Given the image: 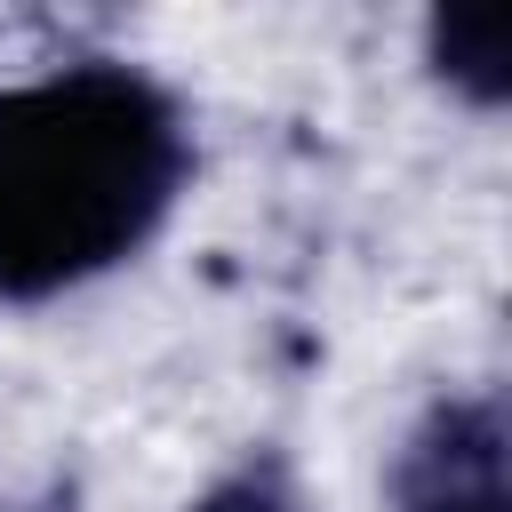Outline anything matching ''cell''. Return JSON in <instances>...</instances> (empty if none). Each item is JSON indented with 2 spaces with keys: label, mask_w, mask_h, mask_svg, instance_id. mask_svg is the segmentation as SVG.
<instances>
[{
  "label": "cell",
  "mask_w": 512,
  "mask_h": 512,
  "mask_svg": "<svg viewBox=\"0 0 512 512\" xmlns=\"http://www.w3.org/2000/svg\"><path fill=\"white\" fill-rule=\"evenodd\" d=\"M184 176V112L128 64H64L0 88V304H40L136 256Z\"/></svg>",
  "instance_id": "6da1fadb"
},
{
  "label": "cell",
  "mask_w": 512,
  "mask_h": 512,
  "mask_svg": "<svg viewBox=\"0 0 512 512\" xmlns=\"http://www.w3.org/2000/svg\"><path fill=\"white\" fill-rule=\"evenodd\" d=\"M192 512H312V496L288 480V464L264 456V464H240L232 480H216Z\"/></svg>",
  "instance_id": "277c9868"
},
{
  "label": "cell",
  "mask_w": 512,
  "mask_h": 512,
  "mask_svg": "<svg viewBox=\"0 0 512 512\" xmlns=\"http://www.w3.org/2000/svg\"><path fill=\"white\" fill-rule=\"evenodd\" d=\"M432 56H440V72L472 104H496L504 96V24L496 16H440L432 24Z\"/></svg>",
  "instance_id": "3957f363"
},
{
  "label": "cell",
  "mask_w": 512,
  "mask_h": 512,
  "mask_svg": "<svg viewBox=\"0 0 512 512\" xmlns=\"http://www.w3.org/2000/svg\"><path fill=\"white\" fill-rule=\"evenodd\" d=\"M392 504L400 512H504V408L488 392L440 400L392 464Z\"/></svg>",
  "instance_id": "7a4b0ae2"
}]
</instances>
